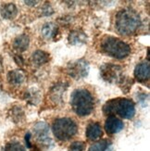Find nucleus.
<instances>
[{
  "mask_svg": "<svg viewBox=\"0 0 150 151\" xmlns=\"http://www.w3.org/2000/svg\"><path fill=\"white\" fill-rule=\"evenodd\" d=\"M141 18L131 9H121L115 18V29L122 35H131L141 26Z\"/></svg>",
  "mask_w": 150,
  "mask_h": 151,
  "instance_id": "nucleus-1",
  "label": "nucleus"
},
{
  "mask_svg": "<svg viewBox=\"0 0 150 151\" xmlns=\"http://www.w3.org/2000/svg\"><path fill=\"white\" fill-rule=\"evenodd\" d=\"M70 105L77 115L85 117L92 113L94 109V97L86 89H76L71 95Z\"/></svg>",
  "mask_w": 150,
  "mask_h": 151,
  "instance_id": "nucleus-2",
  "label": "nucleus"
},
{
  "mask_svg": "<svg viewBox=\"0 0 150 151\" xmlns=\"http://www.w3.org/2000/svg\"><path fill=\"white\" fill-rule=\"evenodd\" d=\"M103 53L118 60L127 58L131 53V47L121 39L113 36H105L100 43Z\"/></svg>",
  "mask_w": 150,
  "mask_h": 151,
  "instance_id": "nucleus-3",
  "label": "nucleus"
},
{
  "mask_svg": "<svg viewBox=\"0 0 150 151\" xmlns=\"http://www.w3.org/2000/svg\"><path fill=\"white\" fill-rule=\"evenodd\" d=\"M103 112L107 115L117 113L123 119H132L135 114L134 103L127 98H116L108 101L103 107Z\"/></svg>",
  "mask_w": 150,
  "mask_h": 151,
  "instance_id": "nucleus-4",
  "label": "nucleus"
},
{
  "mask_svg": "<svg viewBox=\"0 0 150 151\" xmlns=\"http://www.w3.org/2000/svg\"><path fill=\"white\" fill-rule=\"evenodd\" d=\"M52 131L57 139L68 141L77 134V123L70 118H60L55 120L52 125Z\"/></svg>",
  "mask_w": 150,
  "mask_h": 151,
  "instance_id": "nucleus-5",
  "label": "nucleus"
},
{
  "mask_svg": "<svg viewBox=\"0 0 150 151\" xmlns=\"http://www.w3.org/2000/svg\"><path fill=\"white\" fill-rule=\"evenodd\" d=\"M100 74L103 80L109 83H121L122 80V68L120 65L106 63L100 68Z\"/></svg>",
  "mask_w": 150,
  "mask_h": 151,
  "instance_id": "nucleus-6",
  "label": "nucleus"
},
{
  "mask_svg": "<svg viewBox=\"0 0 150 151\" xmlns=\"http://www.w3.org/2000/svg\"><path fill=\"white\" fill-rule=\"evenodd\" d=\"M67 73L73 79H82L88 75L89 63L85 60H79L74 62H70L67 68Z\"/></svg>",
  "mask_w": 150,
  "mask_h": 151,
  "instance_id": "nucleus-7",
  "label": "nucleus"
},
{
  "mask_svg": "<svg viewBox=\"0 0 150 151\" xmlns=\"http://www.w3.org/2000/svg\"><path fill=\"white\" fill-rule=\"evenodd\" d=\"M36 141L44 147H48L52 145V139L49 134V127L45 122H40L34 126V129Z\"/></svg>",
  "mask_w": 150,
  "mask_h": 151,
  "instance_id": "nucleus-8",
  "label": "nucleus"
},
{
  "mask_svg": "<svg viewBox=\"0 0 150 151\" xmlns=\"http://www.w3.org/2000/svg\"><path fill=\"white\" fill-rule=\"evenodd\" d=\"M124 127L123 122L114 115H109L105 122V130L108 134H115Z\"/></svg>",
  "mask_w": 150,
  "mask_h": 151,
  "instance_id": "nucleus-9",
  "label": "nucleus"
},
{
  "mask_svg": "<svg viewBox=\"0 0 150 151\" xmlns=\"http://www.w3.org/2000/svg\"><path fill=\"white\" fill-rule=\"evenodd\" d=\"M134 77L140 83L148 80L150 77V64L148 61H143L135 67Z\"/></svg>",
  "mask_w": 150,
  "mask_h": 151,
  "instance_id": "nucleus-10",
  "label": "nucleus"
},
{
  "mask_svg": "<svg viewBox=\"0 0 150 151\" xmlns=\"http://www.w3.org/2000/svg\"><path fill=\"white\" fill-rule=\"evenodd\" d=\"M85 134L87 138L91 141L99 139L103 134L101 125L97 122H91L86 128Z\"/></svg>",
  "mask_w": 150,
  "mask_h": 151,
  "instance_id": "nucleus-11",
  "label": "nucleus"
},
{
  "mask_svg": "<svg viewBox=\"0 0 150 151\" xmlns=\"http://www.w3.org/2000/svg\"><path fill=\"white\" fill-rule=\"evenodd\" d=\"M50 60V55L43 50H37L34 52L31 57V62L36 67H40L42 65L47 63Z\"/></svg>",
  "mask_w": 150,
  "mask_h": 151,
  "instance_id": "nucleus-12",
  "label": "nucleus"
},
{
  "mask_svg": "<svg viewBox=\"0 0 150 151\" xmlns=\"http://www.w3.org/2000/svg\"><path fill=\"white\" fill-rule=\"evenodd\" d=\"M0 14L6 19H13L18 15V9L15 4L6 3L1 6Z\"/></svg>",
  "mask_w": 150,
  "mask_h": 151,
  "instance_id": "nucleus-13",
  "label": "nucleus"
},
{
  "mask_svg": "<svg viewBox=\"0 0 150 151\" xmlns=\"http://www.w3.org/2000/svg\"><path fill=\"white\" fill-rule=\"evenodd\" d=\"M25 81V74L21 70H14L8 73V82L14 86H19Z\"/></svg>",
  "mask_w": 150,
  "mask_h": 151,
  "instance_id": "nucleus-14",
  "label": "nucleus"
},
{
  "mask_svg": "<svg viewBox=\"0 0 150 151\" xmlns=\"http://www.w3.org/2000/svg\"><path fill=\"white\" fill-rule=\"evenodd\" d=\"M30 45V39L26 35H19L14 39L13 42V47L19 52H23L28 48Z\"/></svg>",
  "mask_w": 150,
  "mask_h": 151,
  "instance_id": "nucleus-15",
  "label": "nucleus"
},
{
  "mask_svg": "<svg viewBox=\"0 0 150 151\" xmlns=\"http://www.w3.org/2000/svg\"><path fill=\"white\" fill-rule=\"evenodd\" d=\"M57 27L55 23L47 22L43 26L41 32L44 37L47 38V39H51L55 36V35L57 34Z\"/></svg>",
  "mask_w": 150,
  "mask_h": 151,
  "instance_id": "nucleus-16",
  "label": "nucleus"
},
{
  "mask_svg": "<svg viewBox=\"0 0 150 151\" xmlns=\"http://www.w3.org/2000/svg\"><path fill=\"white\" fill-rule=\"evenodd\" d=\"M111 145L108 140H101L91 146L88 151H111Z\"/></svg>",
  "mask_w": 150,
  "mask_h": 151,
  "instance_id": "nucleus-17",
  "label": "nucleus"
},
{
  "mask_svg": "<svg viewBox=\"0 0 150 151\" xmlns=\"http://www.w3.org/2000/svg\"><path fill=\"white\" fill-rule=\"evenodd\" d=\"M69 42L70 44L72 45H78L82 43H85L86 41V36L83 32H81L79 31H74L71 32L69 35Z\"/></svg>",
  "mask_w": 150,
  "mask_h": 151,
  "instance_id": "nucleus-18",
  "label": "nucleus"
},
{
  "mask_svg": "<svg viewBox=\"0 0 150 151\" xmlns=\"http://www.w3.org/2000/svg\"><path fill=\"white\" fill-rule=\"evenodd\" d=\"M3 151H26V149L21 143H19L17 141H13L9 143L5 147Z\"/></svg>",
  "mask_w": 150,
  "mask_h": 151,
  "instance_id": "nucleus-19",
  "label": "nucleus"
},
{
  "mask_svg": "<svg viewBox=\"0 0 150 151\" xmlns=\"http://www.w3.org/2000/svg\"><path fill=\"white\" fill-rule=\"evenodd\" d=\"M11 116L12 119L15 122H19L22 120V118L24 116V112L21 107H14L11 109Z\"/></svg>",
  "mask_w": 150,
  "mask_h": 151,
  "instance_id": "nucleus-20",
  "label": "nucleus"
},
{
  "mask_svg": "<svg viewBox=\"0 0 150 151\" xmlns=\"http://www.w3.org/2000/svg\"><path fill=\"white\" fill-rule=\"evenodd\" d=\"M85 148V144L83 142H74L69 147V151H83Z\"/></svg>",
  "mask_w": 150,
  "mask_h": 151,
  "instance_id": "nucleus-21",
  "label": "nucleus"
},
{
  "mask_svg": "<svg viewBox=\"0 0 150 151\" xmlns=\"http://www.w3.org/2000/svg\"><path fill=\"white\" fill-rule=\"evenodd\" d=\"M53 13V9H51V6L49 5L44 6L42 9V14L43 15H51Z\"/></svg>",
  "mask_w": 150,
  "mask_h": 151,
  "instance_id": "nucleus-22",
  "label": "nucleus"
},
{
  "mask_svg": "<svg viewBox=\"0 0 150 151\" xmlns=\"http://www.w3.org/2000/svg\"><path fill=\"white\" fill-rule=\"evenodd\" d=\"M31 134L28 133V134H26L25 135V142H26V146H27L28 147H32V144H31Z\"/></svg>",
  "mask_w": 150,
  "mask_h": 151,
  "instance_id": "nucleus-23",
  "label": "nucleus"
},
{
  "mask_svg": "<svg viewBox=\"0 0 150 151\" xmlns=\"http://www.w3.org/2000/svg\"><path fill=\"white\" fill-rule=\"evenodd\" d=\"M4 70V66H3V58L0 56V73H2Z\"/></svg>",
  "mask_w": 150,
  "mask_h": 151,
  "instance_id": "nucleus-24",
  "label": "nucleus"
},
{
  "mask_svg": "<svg viewBox=\"0 0 150 151\" xmlns=\"http://www.w3.org/2000/svg\"><path fill=\"white\" fill-rule=\"evenodd\" d=\"M32 151H41V150L39 148H37V147H34V148H32Z\"/></svg>",
  "mask_w": 150,
  "mask_h": 151,
  "instance_id": "nucleus-25",
  "label": "nucleus"
}]
</instances>
